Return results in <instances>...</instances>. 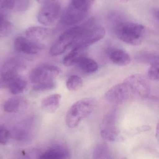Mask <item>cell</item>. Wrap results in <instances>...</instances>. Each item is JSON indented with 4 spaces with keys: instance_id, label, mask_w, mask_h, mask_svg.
<instances>
[{
    "instance_id": "1",
    "label": "cell",
    "mask_w": 159,
    "mask_h": 159,
    "mask_svg": "<svg viewBox=\"0 0 159 159\" xmlns=\"http://www.w3.org/2000/svg\"><path fill=\"white\" fill-rule=\"evenodd\" d=\"M96 102L92 98L80 99L73 104L66 114V124L70 128L78 126L80 122L89 116L94 109Z\"/></svg>"
},
{
    "instance_id": "2",
    "label": "cell",
    "mask_w": 159,
    "mask_h": 159,
    "mask_svg": "<svg viewBox=\"0 0 159 159\" xmlns=\"http://www.w3.org/2000/svg\"><path fill=\"white\" fill-rule=\"evenodd\" d=\"M117 38L127 44L137 46L142 43L146 30L142 25L131 22H121L114 29Z\"/></svg>"
},
{
    "instance_id": "3",
    "label": "cell",
    "mask_w": 159,
    "mask_h": 159,
    "mask_svg": "<svg viewBox=\"0 0 159 159\" xmlns=\"http://www.w3.org/2000/svg\"><path fill=\"white\" fill-rule=\"evenodd\" d=\"M90 23L88 22L84 25L71 28L63 32L52 45L50 54L56 56L64 53L68 48L72 47L76 43L85 30L91 25Z\"/></svg>"
},
{
    "instance_id": "4",
    "label": "cell",
    "mask_w": 159,
    "mask_h": 159,
    "mask_svg": "<svg viewBox=\"0 0 159 159\" xmlns=\"http://www.w3.org/2000/svg\"><path fill=\"white\" fill-rule=\"evenodd\" d=\"M92 6V4L85 0H71L62 16L61 23L70 26L80 23L87 17Z\"/></svg>"
},
{
    "instance_id": "5",
    "label": "cell",
    "mask_w": 159,
    "mask_h": 159,
    "mask_svg": "<svg viewBox=\"0 0 159 159\" xmlns=\"http://www.w3.org/2000/svg\"><path fill=\"white\" fill-rule=\"evenodd\" d=\"M105 34V29L102 26H94L93 25H91L85 30L80 39L71 47L72 48L79 47L86 49L103 39Z\"/></svg>"
},
{
    "instance_id": "6",
    "label": "cell",
    "mask_w": 159,
    "mask_h": 159,
    "mask_svg": "<svg viewBox=\"0 0 159 159\" xmlns=\"http://www.w3.org/2000/svg\"><path fill=\"white\" fill-rule=\"evenodd\" d=\"M123 82L127 85L131 94L141 98H147L150 93L149 84L146 78L140 74H134L126 78Z\"/></svg>"
},
{
    "instance_id": "7",
    "label": "cell",
    "mask_w": 159,
    "mask_h": 159,
    "mask_svg": "<svg viewBox=\"0 0 159 159\" xmlns=\"http://www.w3.org/2000/svg\"><path fill=\"white\" fill-rule=\"evenodd\" d=\"M60 70L53 65H43L33 70L30 74L31 82L37 84L53 81L59 75Z\"/></svg>"
},
{
    "instance_id": "8",
    "label": "cell",
    "mask_w": 159,
    "mask_h": 159,
    "mask_svg": "<svg viewBox=\"0 0 159 159\" xmlns=\"http://www.w3.org/2000/svg\"><path fill=\"white\" fill-rule=\"evenodd\" d=\"M60 10L61 6L58 1L43 5L38 13V21L43 25H53L59 18Z\"/></svg>"
},
{
    "instance_id": "9",
    "label": "cell",
    "mask_w": 159,
    "mask_h": 159,
    "mask_svg": "<svg viewBox=\"0 0 159 159\" xmlns=\"http://www.w3.org/2000/svg\"><path fill=\"white\" fill-rule=\"evenodd\" d=\"M131 92L124 82L116 84L110 88L105 94L107 101L114 104H120L129 98Z\"/></svg>"
},
{
    "instance_id": "10",
    "label": "cell",
    "mask_w": 159,
    "mask_h": 159,
    "mask_svg": "<svg viewBox=\"0 0 159 159\" xmlns=\"http://www.w3.org/2000/svg\"><path fill=\"white\" fill-rule=\"evenodd\" d=\"M16 50L19 52L28 55H35L43 49V45L27 37H18L14 42Z\"/></svg>"
},
{
    "instance_id": "11",
    "label": "cell",
    "mask_w": 159,
    "mask_h": 159,
    "mask_svg": "<svg viewBox=\"0 0 159 159\" xmlns=\"http://www.w3.org/2000/svg\"><path fill=\"white\" fill-rule=\"evenodd\" d=\"M107 52L110 60L117 66H125L131 62L130 56L121 49L111 47L107 49Z\"/></svg>"
},
{
    "instance_id": "12",
    "label": "cell",
    "mask_w": 159,
    "mask_h": 159,
    "mask_svg": "<svg viewBox=\"0 0 159 159\" xmlns=\"http://www.w3.org/2000/svg\"><path fill=\"white\" fill-rule=\"evenodd\" d=\"M111 121L106 120L104 126L100 131V135L103 139L109 142L122 141L123 139Z\"/></svg>"
},
{
    "instance_id": "13",
    "label": "cell",
    "mask_w": 159,
    "mask_h": 159,
    "mask_svg": "<svg viewBox=\"0 0 159 159\" xmlns=\"http://www.w3.org/2000/svg\"><path fill=\"white\" fill-rule=\"evenodd\" d=\"M27 38L39 43L49 39L51 31L49 29L40 26H33L29 28L25 31Z\"/></svg>"
},
{
    "instance_id": "14",
    "label": "cell",
    "mask_w": 159,
    "mask_h": 159,
    "mask_svg": "<svg viewBox=\"0 0 159 159\" xmlns=\"http://www.w3.org/2000/svg\"><path fill=\"white\" fill-rule=\"evenodd\" d=\"M32 121L23 122L14 129L13 134L15 138L19 140H26L32 136L34 133Z\"/></svg>"
},
{
    "instance_id": "15",
    "label": "cell",
    "mask_w": 159,
    "mask_h": 159,
    "mask_svg": "<svg viewBox=\"0 0 159 159\" xmlns=\"http://www.w3.org/2000/svg\"><path fill=\"white\" fill-rule=\"evenodd\" d=\"M69 150L64 146H55L41 154L39 158L42 159H63L68 158Z\"/></svg>"
},
{
    "instance_id": "16",
    "label": "cell",
    "mask_w": 159,
    "mask_h": 159,
    "mask_svg": "<svg viewBox=\"0 0 159 159\" xmlns=\"http://www.w3.org/2000/svg\"><path fill=\"white\" fill-rule=\"evenodd\" d=\"M61 96L59 94H54L45 98L41 103L43 110L47 113L55 112L60 105Z\"/></svg>"
},
{
    "instance_id": "17",
    "label": "cell",
    "mask_w": 159,
    "mask_h": 159,
    "mask_svg": "<svg viewBox=\"0 0 159 159\" xmlns=\"http://www.w3.org/2000/svg\"><path fill=\"white\" fill-rule=\"evenodd\" d=\"M85 49L79 47L72 48L71 52L64 57L63 64L68 67L76 65L79 60L84 56Z\"/></svg>"
},
{
    "instance_id": "18",
    "label": "cell",
    "mask_w": 159,
    "mask_h": 159,
    "mask_svg": "<svg viewBox=\"0 0 159 159\" xmlns=\"http://www.w3.org/2000/svg\"><path fill=\"white\" fill-rule=\"evenodd\" d=\"M76 65H78L80 69L87 73H93L97 70L98 65L93 59L83 57Z\"/></svg>"
},
{
    "instance_id": "19",
    "label": "cell",
    "mask_w": 159,
    "mask_h": 159,
    "mask_svg": "<svg viewBox=\"0 0 159 159\" xmlns=\"http://www.w3.org/2000/svg\"><path fill=\"white\" fill-rule=\"evenodd\" d=\"M26 86L27 82L25 80L19 75L11 82L8 88L11 93L18 95L23 93Z\"/></svg>"
},
{
    "instance_id": "20",
    "label": "cell",
    "mask_w": 159,
    "mask_h": 159,
    "mask_svg": "<svg viewBox=\"0 0 159 159\" xmlns=\"http://www.w3.org/2000/svg\"><path fill=\"white\" fill-rule=\"evenodd\" d=\"M24 104V100L21 98H12L5 102L3 109L4 111L9 113L16 112L21 109Z\"/></svg>"
},
{
    "instance_id": "21",
    "label": "cell",
    "mask_w": 159,
    "mask_h": 159,
    "mask_svg": "<svg viewBox=\"0 0 159 159\" xmlns=\"http://www.w3.org/2000/svg\"><path fill=\"white\" fill-rule=\"evenodd\" d=\"M94 159H103L111 158L109 149L104 144H99L95 148L93 151Z\"/></svg>"
},
{
    "instance_id": "22",
    "label": "cell",
    "mask_w": 159,
    "mask_h": 159,
    "mask_svg": "<svg viewBox=\"0 0 159 159\" xmlns=\"http://www.w3.org/2000/svg\"><path fill=\"white\" fill-rule=\"evenodd\" d=\"M83 81L82 79L78 75L70 76L66 82L67 88L70 91H76L82 87Z\"/></svg>"
},
{
    "instance_id": "23",
    "label": "cell",
    "mask_w": 159,
    "mask_h": 159,
    "mask_svg": "<svg viewBox=\"0 0 159 159\" xmlns=\"http://www.w3.org/2000/svg\"><path fill=\"white\" fill-rule=\"evenodd\" d=\"M13 7L14 0H0V18H6Z\"/></svg>"
},
{
    "instance_id": "24",
    "label": "cell",
    "mask_w": 159,
    "mask_h": 159,
    "mask_svg": "<svg viewBox=\"0 0 159 159\" xmlns=\"http://www.w3.org/2000/svg\"><path fill=\"white\" fill-rule=\"evenodd\" d=\"M12 30V25L11 22L6 18H0V39L9 36Z\"/></svg>"
},
{
    "instance_id": "25",
    "label": "cell",
    "mask_w": 159,
    "mask_h": 159,
    "mask_svg": "<svg viewBox=\"0 0 159 159\" xmlns=\"http://www.w3.org/2000/svg\"><path fill=\"white\" fill-rule=\"evenodd\" d=\"M55 87L56 84L54 82H49L37 84L32 87V90L34 92H43L52 90Z\"/></svg>"
},
{
    "instance_id": "26",
    "label": "cell",
    "mask_w": 159,
    "mask_h": 159,
    "mask_svg": "<svg viewBox=\"0 0 159 159\" xmlns=\"http://www.w3.org/2000/svg\"><path fill=\"white\" fill-rule=\"evenodd\" d=\"M30 4V0H14L13 10L23 12L27 10Z\"/></svg>"
},
{
    "instance_id": "27",
    "label": "cell",
    "mask_w": 159,
    "mask_h": 159,
    "mask_svg": "<svg viewBox=\"0 0 159 159\" xmlns=\"http://www.w3.org/2000/svg\"><path fill=\"white\" fill-rule=\"evenodd\" d=\"M148 77L152 80H159V62L152 64L148 70Z\"/></svg>"
},
{
    "instance_id": "28",
    "label": "cell",
    "mask_w": 159,
    "mask_h": 159,
    "mask_svg": "<svg viewBox=\"0 0 159 159\" xmlns=\"http://www.w3.org/2000/svg\"><path fill=\"white\" fill-rule=\"evenodd\" d=\"M10 137V133L8 130L5 128H0V145L7 144Z\"/></svg>"
},
{
    "instance_id": "29",
    "label": "cell",
    "mask_w": 159,
    "mask_h": 159,
    "mask_svg": "<svg viewBox=\"0 0 159 159\" xmlns=\"http://www.w3.org/2000/svg\"><path fill=\"white\" fill-rule=\"evenodd\" d=\"M37 1L39 3L43 4V5H45V4L52 3L54 2L58 1V0H37Z\"/></svg>"
},
{
    "instance_id": "30",
    "label": "cell",
    "mask_w": 159,
    "mask_h": 159,
    "mask_svg": "<svg viewBox=\"0 0 159 159\" xmlns=\"http://www.w3.org/2000/svg\"><path fill=\"white\" fill-rule=\"evenodd\" d=\"M158 130H159V128H158V125H157V128H156V136L157 137V138H158V136H159V133H158Z\"/></svg>"
},
{
    "instance_id": "31",
    "label": "cell",
    "mask_w": 159,
    "mask_h": 159,
    "mask_svg": "<svg viewBox=\"0 0 159 159\" xmlns=\"http://www.w3.org/2000/svg\"><path fill=\"white\" fill-rule=\"evenodd\" d=\"M123 1H131V0H121Z\"/></svg>"
}]
</instances>
